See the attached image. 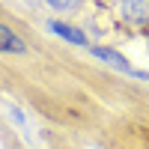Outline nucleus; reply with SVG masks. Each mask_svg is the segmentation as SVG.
<instances>
[{
	"label": "nucleus",
	"mask_w": 149,
	"mask_h": 149,
	"mask_svg": "<svg viewBox=\"0 0 149 149\" xmlns=\"http://www.w3.org/2000/svg\"><path fill=\"white\" fill-rule=\"evenodd\" d=\"M122 18L134 27L149 24V0H122Z\"/></svg>",
	"instance_id": "1"
},
{
	"label": "nucleus",
	"mask_w": 149,
	"mask_h": 149,
	"mask_svg": "<svg viewBox=\"0 0 149 149\" xmlns=\"http://www.w3.org/2000/svg\"><path fill=\"white\" fill-rule=\"evenodd\" d=\"M0 51L3 54H24V42L18 39V33H12L6 24H0Z\"/></svg>",
	"instance_id": "3"
},
{
	"label": "nucleus",
	"mask_w": 149,
	"mask_h": 149,
	"mask_svg": "<svg viewBox=\"0 0 149 149\" xmlns=\"http://www.w3.org/2000/svg\"><path fill=\"white\" fill-rule=\"evenodd\" d=\"M93 57H98V60H104V63H110V66L119 69V72H128V74H137V78H146L143 72L131 69V66H128V60L122 57V54H116L113 48H93Z\"/></svg>",
	"instance_id": "2"
},
{
	"label": "nucleus",
	"mask_w": 149,
	"mask_h": 149,
	"mask_svg": "<svg viewBox=\"0 0 149 149\" xmlns=\"http://www.w3.org/2000/svg\"><path fill=\"white\" fill-rule=\"evenodd\" d=\"M78 3H81V0H48V6H54V9H72Z\"/></svg>",
	"instance_id": "5"
},
{
	"label": "nucleus",
	"mask_w": 149,
	"mask_h": 149,
	"mask_svg": "<svg viewBox=\"0 0 149 149\" xmlns=\"http://www.w3.org/2000/svg\"><path fill=\"white\" fill-rule=\"evenodd\" d=\"M48 30H51V33H57V36H63V39H66V42H72V45H86V36H84L78 27H69V24L51 21V24H48Z\"/></svg>",
	"instance_id": "4"
}]
</instances>
